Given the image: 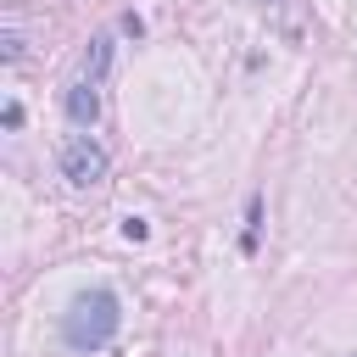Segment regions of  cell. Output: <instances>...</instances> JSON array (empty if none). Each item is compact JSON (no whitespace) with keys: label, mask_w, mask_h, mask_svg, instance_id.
Instances as JSON below:
<instances>
[{"label":"cell","mask_w":357,"mask_h":357,"mask_svg":"<svg viewBox=\"0 0 357 357\" xmlns=\"http://www.w3.org/2000/svg\"><path fill=\"white\" fill-rule=\"evenodd\" d=\"M117 329H123V301H117V290H106V284L78 290L73 307L61 312V340H67L73 351H100V346L117 340Z\"/></svg>","instance_id":"6da1fadb"},{"label":"cell","mask_w":357,"mask_h":357,"mask_svg":"<svg viewBox=\"0 0 357 357\" xmlns=\"http://www.w3.org/2000/svg\"><path fill=\"white\" fill-rule=\"evenodd\" d=\"M106 173H112V156H106V145H100V139L73 134V139L61 145V178H67L73 190H95Z\"/></svg>","instance_id":"7a4b0ae2"},{"label":"cell","mask_w":357,"mask_h":357,"mask_svg":"<svg viewBox=\"0 0 357 357\" xmlns=\"http://www.w3.org/2000/svg\"><path fill=\"white\" fill-rule=\"evenodd\" d=\"M61 106H67V117H73L78 128H89V123L100 117V84H89V78H73V84L61 89Z\"/></svg>","instance_id":"3957f363"},{"label":"cell","mask_w":357,"mask_h":357,"mask_svg":"<svg viewBox=\"0 0 357 357\" xmlns=\"http://www.w3.org/2000/svg\"><path fill=\"white\" fill-rule=\"evenodd\" d=\"M106 73H112V39L100 33V39H89V50H84V78H89V84H106Z\"/></svg>","instance_id":"277c9868"},{"label":"cell","mask_w":357,"mask_h":357,"mask_svg":"<svg viewBox=\"0 0 357 357\" xmlns=\"http://www.w3.org/2000/svg\"><path fill=\"white\" fill-rule=\"evenodd\" d=\"M257 234H262V195L245 201V234H240V251H257Z\"/></svg>","instance_id":"5b68a950"},{"label":"cell","mask_w":357,"mask_h":357,"mask_svg":"<svg viewBox=\"0 0 357 357\" xmlns=\"http://www.w3.org/2000/svg\"><path fill=\"white\" fill-rule=\"evenodd\" d=\"M151 229H145V218H123V240H145Z\"/></svg>","instance_id":"8992f818"},{"label":"cell","mask_w":357,"mask_h":357,"mask_svg":"<svg viewBox=\"0 0 357 357\" xmlns=\"http://www.w3.org/2000/svg\"><path fill=\"white\" fill-rule=\"evenodd\" d=\"M0 123H6V128H17V123H22V106H17V100H6V112H0Z\"/></svg>","instance_id":"52a82bcc"}]
</instances>
